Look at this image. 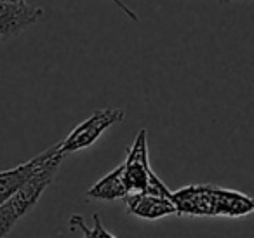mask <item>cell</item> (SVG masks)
Returning a JSON list of instances; mask_svg holds the SVG:
<instances>
[{
	"label": "cell",
	"instance_id": "obj_1",
	"mask_svg": "<svg viewBox=\"0 0 254 238\" xmlns=\"http://www.w3.org/2000/svg\"><path fill=\"white\" fill-rule=\"evenodd\" d=\"M63 155L58 151L56 155L49 158L44 164V167L23 186L21 189L14 193L11 198H7L4 203H0V238H5L12 231L21 217H25L33 207L42 198L44 191L54 181L60 165L63 162Z\"/></svg>",
	"mask_w": 254,
	"mask_h": 238
},
{
	"label": "cell",
	"instance_id": "obj_2",
	"mask_svg": "<svg viewBox=\"0 0 254 238\" xmlns=\"http://www.w3.org/2000/svg\"><path fill=\"white\" fill-rule=\"evenodd\" d=\"M126 113L122 108H103L96 110L89 119L78 123L73 130L66 136V139L60 143V153L63 157L75 151H82L85 148H91L106 130L115 123L124 122Z\"/></svg>",
	"mask_w": 254,
	"mask_h": 238
},
{
	"label": "cell",
	"instance_id": "obj_3",
	"mask_svg": "<svg viewBox=\"0 0 254 238\" xmlns=\"http://www.w3.org/2000/svg\"><path fill=\"white\" fill-rule=\"evenodd\" d=\"M223 188L218 186H187L173 193L171 202L178 216H219Z\"/></svg>",
	"mask_w": 254,
	"mask_h": 238
},
{
	"label": "cell",
	"instance_id": "obj_4",
	"mask_svg": "<svg viewBox=\"0 0 254 238\" xmlns=\"http://www.w3.org/2000/svg\"><path fill=\"white\" fill-rule=\"evenodd\" d=\"M150 172L152 165L148 157V132L141 129L134 143L127 148L126 160L122 162V179L127 193H145Z\"/></svg>",
	"mask_w": 254,
	"mask_h": 238
},
{
	"label": "cell",
	"instance_id": "obj_5",
	"mask_svg": "<svg viewBox=\"0 0 254 238\" xmlns=\"http://www.w3.org/2000/svg\"><path fill=\"white\" fill-rule=\"evenodd\" d=\"M44 9L25 4L0 2V42H7L21 35L30 26L42 19Z\"/></svg>",
	"mask_w": 254,
	"mask_h": 238
},
{
	"label": "cell",
	"instance_id": "obj_6",
	"mask_svg": "<svg viewBox=\"0 0 254 238\" xmlns=\"http://www.w3.org/2000/svg\"><path fill=\"white\" fill-rule=\"evenodd\" d=\"M60 150V143L54 144L53 148L42 151L40 155L33 157L32 160L25 162V164H19L18 167L7 169V171H0V203H4L7 198H11L18 189H21L40 169L44 167L47 160H49L53 155L58 153Z\"/></svg>",
	"mask_w": 254,
	"mask_h": 238
},
{
	"label": "cell",
	"instance_id": "obj_7",
	"mask_svg": "<svg viewBox=\"0 0 254 238\" xmlns=\"http://www.w3.org/2000/svg\"><path fill=\"white\" fill-rule=\"evenodd\" d=\"M124 202H126L127 212L139 219L157 221L176 214V207L171 200L148 195V193H129Z\"/></svg>",
	"mask_w": 254,
	"mask_h": 238
},
{
	"label": "cell",
	"instance_id": "obj_8",
	"mask_svg": "<svg viewBox=\"0 0 254 238\" xmlns=\"http://www.w3.org/2000/svg\"><path fill=\"white\" fill-rule=\"evenodd\" d=\"M129 195L124 186L122 179V164L103 176L98 182L91 186L87 191L89 200H103V202H113V200H124Z\"/></svg>",
	"mask_w": 254,
	"mask_h": 238
},
{
	"label": "cell",
	"instance_id": "obj_9",
	"mask_svg": "<svg viewBox=\"0 0 254 238\" xmlns=\"http://www.w3.org/2000/svg\"><path fill=\"white\" fill-rule=\"evenodd\" d=\"M92 219H94V224L89 228L87 223H85V219L80 216V214H73V216L70 217V228L71 230L80 231L82 238H117L115 235L110 233V231L105 228L99 214H94Z\"/></svg>",
	"mask_w": 254,
	"mask_h": 238
},
{
	"label": "cell",
	"instance_id": "obj_10",
	"mask_svg": "<svg viewBox=\"0 0 254 238\" xmlns=\"http://www.w3.org/2000/svg\"><path fill=\"white\" fill-rule=\"evenodd\" d=\"M110 2H113V4H115V5H117V7H119V9H120V11H122V12H124V14H126V16H129V18H131V19H132V21H139L138 14H134V11H132V9H131V7H127V5H126V4H124L122 0H110Z\"/></svg>",
	"mask_w": 254,
	"mask_h": 238
},
{
	"label": "cell",
	"instance_id": "obj_11",
	"mask_svg": "<svg viewBox=\"0 0 254 238\" xmlns=\"http://www.w3.org/2000/svg\"><path fill=\"white\" fill-rule=\"evenodd\" d=\"M0 2H9V4H25L26 0H0Z\"/></svg>",
	"mask_w": 254,
	"mask_h": 238
},
{
	"label": "cell",
	"instance_id": "obj_12",
	"mask_svg": "<svg viewBox=\"0 0 254 238\" xmlns=\"http://www.w3.org/2000/svg\"><path fill=\"white\" fill-rule=\"evenodd\" d=\"M219 2H232V0H219Z\"/></svg>",
	"mask_w": 254,
	"mask_h": 238
}]
</instances>
